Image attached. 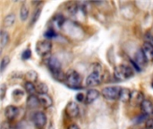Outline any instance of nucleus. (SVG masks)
<instances>
[{"label": "nucleus", "mask_w": 153, "mask_h": 129, "mask_svg": "<svg viewBox=\"0 0 153 129\" xmlns=\"http://www.w3.org/2000/svg\"><path fill=\"white\" fill-rule=\"evenodd\" d=\"M47 66L49 69V71L51 72V74L53 75V76L55 78H56V80H61L65 78V76L63 75L62 72H61V68H62V65L61 62L59 61V59L56 57H50L48 58L47 60Z\"/></svg>", "instance_id": "obj_1"}, {"label": "nucleus", "mask_w": 153, "mask_h": 129, "mask_svg": "<svg viewBox=\"0 0 153 129\" xmlns=\"http://www.w3.org/2000/svg\"><path fill=\"white\" fill-rule=\"evenodd\" d=\"M134 75V70L130 66L118 65L114 69V76L119 81H125L130 79Z\"/></svg>", "instance_id": "obj_2"}, {"label": "nucleus", "mask_w": 153, "mask_h": 129, "mask_svg": "<svg viewBox=\"0 0 153 129\" xmlns=\"http://www.w3.org/2000/svg\"><path fill=\"white\" fill-rule=\"evenodd\" d=\"M82 76L81 75L76 72V71H70L66 75L65 79V84L66 86L73 88V89H77L81 86L82 84Z\"/></svg>", "instance_id": "obj_3"}, {"label": "nucleus", "mask_w": 153, "mask_h": 129, "mask_svg": "<svg viewBox=\"0 0 153 129\" xmlns=\"http://www.w3.org/2000/svg\"><path fill=\"white\" fill-rule=\"evenodd\" d=\"M120 91H121V87L119 86H109V87H106L102 89L101 95L106 100L115 101V100H118Z\"/></svg>", "instance_id": "obj_4"}, {"label": "nucleus", "mask_w": 153, "mask_h": 129, "mask_svg": "<svg viewBox=\"0 0 153 129\" xmlns=\"http://www.w3.org/2000/svg\"><path fill=\"white\" fill-rule=\"evenodd\" d=\"M36 51L39 57L48 56L52 49V43L48 40H40L36 44Z\"/></svg>", "instance_id": "obj_5"}, {"label": "nucleus", "mask_w": 153, "mask_h": 129, "mask_svg": "<svg viewBox=\"0 0 153 129\" xmlns=\"http://www.w3.org/2000/svg\"><path fill=\"white\" fill-rule=\"evenodd\" d=\"M101 79H102V77H101V75H100V71L94 70L86 78V85L89 86V87L97 86L101 83Z\"/></svg>", "instance_id": "obj_6"}, {"label": "nucleus", "mask_w": 153, "mask_h": 129, "mask_svg": "<svg viewBox=\"0 0 153 129\" xmlns=\"http://www.w3.org/2000/svg\"><path fill=\"white\" fill-rule=\"evenodd\" d=\"M65 115L70 119L77 118L80 113V109H79L78 104L74 101H69L65 107Z\"/></svg>", "instance_id": "obj_7"}, {"label": "nucleus", "mask_w": 153, "mask_h": 129, "mask_svg": "<svg viewBox=\"0 0 153 129\" xmlns=\"http://www.w3.org/2000/svg\"><path fill=\"white\" fill-rule=\"evenodd\" d=\"M32 122L34 126L39 129H42L47 124V116L42 111L36 112L32 117Z\"/></svg>", "instance_id": "obj_8"}, {"label": "nucleus", "mask_w": 153, "mask_h": 129, "mask_svg": "<svg viewBox=\"0 0 153 129\" xmlns=\"http://www.w3.org/2000/svg\"><path fill=\"white\" fill-rule=\"evenodd\" d=\"M100 92L98 90L93 89V88H92V89H90V90H88L87 92H86L84 102H85L87 105L91 104V103H93V102L100 97Z\"/></svg>", "instance_id": "obj_9"}, {"label": "nucleus", "mask_w": 153, "mask_h": 129, "mask_svg": "<svg viewBox=\"0 0 153 129\" xmlns=\"http://www.w3.org/2000/svg\"><path fill=\"white\" fill-rule=\"evenodd\" d=\"M142 51L143 53V55L145 56L146 59L148 62H152L153 61V47L152 45L149 42L146 41L143 43V45L142 46Z\"/></svg>", "instance_id": "obj_10"}, {"label": "nucleus", "mask_w": 153, "mask_h": 129, "mask_svg": "<svg viewBox=\"0 0 153 129\" xmlns=\"http://www.w3.org/2000/svg\"><path fill=\"white\" fill-rule=\"evenodd\" d=\"M18 115H19V109L16 106L10 105L7 106L4 110V116L9 121L13 120Z\"/></svg>", "instance_id": "obj_11"}, {"label": "nucleus", "mask_w": 153, "mask_h": 129, "mask_svg": "<svg viewBox=\"0 0 153 129\" xmlns=\"http://www.w3.org/2000/svg\"><path fill=\"white\" fill-rule=\"evenodd\" d=\"M140 108L143 114H145L148 117L153 115V103L150 100H144L140 105Z\"/></svg>", "instance_id": "obj_12"}, {"label": "nucleus", "mask_w": 153, "mask_h": 129, "mask_svg": "<svg viewBox=\"0 0 153 129\" xmlns=\"http://www.w3.org/2000/svg\"><path fill=\"white\" fill-rule=\"evenodd\" d=\"M143 101H144V95L143 92H141L139 91L132 92V97H131L130 102L133 105H141Z\"/></svg>", "instance_id": "obj_13"}, {"label": "nucleus", "mask_w": 153, "mask_h": 129, "mask_svg": "<svg viewBox=\"0 0 153 129\" xmlns=\"http://www.w3.org/2000/svg\"><path fill=\"white\" fill-rule=\"evenodd\" d=\"M40 106H42L45 109H48L53 105L52 98L48 94H39L38 95Z\"/></svg>", "instance_id": "obj_14"}, {"label": "nucleus", "mask_w": 153, "mask_h": 129, "mask_svg": "<svg viewBox=\"0 0 153 129\" xmlns=\"http://www.w3.org/2000/svg\"><path fill=\"white\" fill-rule=\"evenodd\" d=\"M134 61L141 68H142L143 66H144L148 63V61H147L145 56L143 55L142 49H139V50L135 53V55H134Z\"/></svg>", "instance_id": "obj_15"}, {"label": "nucleus", "mask_w": 153, "mask_h": 129, "mask_svg": "<svg viewBox=\"0 0 153 129\" xmlns=\"http://www.w3.org/2000/svg\"><path fill=\"white\" fill-rule=\"evenodd\" d=\"M131 97H132V92L129 89H127V88H121L119 98H118V100L120 101H122L124 103L130 102Z\"/></svg>", "instance_id": "obj_16"}, {"label": "nucleus", "mask_w": 153, "mask_h": 129, "mask_svg": "<svg viewBox=\"0 0 153 129\" xmlns=\"http://www.w3.org/2000/svg\"><path fill=\"white\" fill-rule=\"evenodd\" d=\"M26 104H27V107L29 109H36V108H38L40 105L39 97L35 96V95H29V97L27 98Z\"/></svg>", "instance_id": "obj_17"}, {"label": "nucleus", "mask_w": 153, "mask_h": 129, "mask_svg": "<svg viewBox=\"0 0 153 129\" xmlns=\"http://www.w3.org/2000/svg\"><path fill=\"white\" fill-rule=\"evenodd\" d=\"M14 22H15V14H13V13L7 14L3 20V25L4 28L12 27L14 24Z\"/></svg>", "instance_id": "obj_18"}, {"label": "nucleus", "mask_w": 153, "mask_h": 129, "mask_svg": "<svg viewBox=\"0 0 153 129\" xmlns=\"http://www.w3.org/2000/svg\"><path fill=\"white\" fill-rule=\"evenodd\" d=\"M9 43V34L7 31L2 30L0 32V48L3 49Z\"/></svg>", "instance_id": "obj_19"}, {"label": "nucleus", "mask_w": 153, "mask_h": 129, "mask_svg": "<svg viewBox=\"0 0 153 129\" xmlns=\"http://www.w3.org/2000/svg\"><path fill=\"white\" fill-rule=\"evenodd\" d=\"M29 12L30 11H29V8H28L27 4H23L22 5L21 9H20V18H21V20L22 22H24V21L27 20V18L29 16Z\"/></svg>", "instance_id": "obj_20"}, {"label": "nucleus", "mask_w": 153, "mask_h": 129, "mask_svg": "<svg viewBox=\"0 0 153 129\" xmlns=\"http://www.w3.org/2000/svg\"><path fill=\"white\" fill-rule=\"evenodd\" d=\"M25 79L27 80V82H30V83H35L38 79V74L37 72L33 71V70H30L29 72H27L25 74Z\"/></svg>", "instance_id": "obj_21"}, {"label": "nucleus", "mask_w": 153, "mask_h": 129, "mask_svg": "<svg viewBox=\"0 0 153 129\" xmlns=\"http://www.w3.org/2000/svg\"><path fill=\"white\" fill-rule=\"evenodd\" d=\"M24 89H25L26 92L29 93L30 95H34V93L37 92L35 84L30 82H26L24 84Z\"/></svg>", "instance_id": "obj_22"}, {"label": "nucleus", "mask_w": 153, "mask_h": 129, "mask_svg": "<svg viewBox=\"0 0 153 129\" xmlns=\"http://www.w3.org/2000/svg\"><path fill=\"white\" fill-rule=\"evenodd\" d=\"M36 90L39 92V94H48V85L45 83H39L36 85Z\"/></svg>", "instance_id": "obj_23"}, {"label": "nucleus", "mask_w": 153, "mask_h": 129, "mask_svg": "<svg viewBox=\"0 0 153 129\" xmlns=\"http://www.w3.org/2000/svg\"><path fill=\"white\" fill-rule=\"evenodd\" d=\"M64 22H65L64 16L61 15V14H57V15H56V16L53 18V22H54V23L56 24V26H57L58 28H60V27L63 25Z\"/></svg>", "instance_id": "obj_24"}, {"label": "nucleus", "mask_w": 153, "mask_h": 129, "mask_svg": "<svg viewBox=\"0 0 153 129\" xmlns=\"http://www.w3.org/2000/svg\"><path fill=\"white\" fill-rule=\"evenodd\" d=\"M10 64V57H4L1 60V65H0V71L1 73H3L5 68L8 66V65Z\"/></svg>", "instance_id": "obj_25"}, {"label": "nucleus", "mask_w": 153, "mask_h": 129, "mask_svg": "<svg viewBox=\"0 0 153 129\" xmlns=\"http://www.w3.org/2000/svg\"><path fill=\"white\" fill-rule=\"evenodd\" d=\"M40 13H41V9L40 8H37L32 15V18H31V22H30V25H33L34 23L37 22V21L39 20V16H40Z\"/></svg>", "instance_id": "obj_26"}, {"label": "nucleus", "mask_w": 153, "mask_h": 129, "mask_svg": "<svg viewBox=\"0 0 153 129\" xmlns=\"http://www.w3.org/2000/svg\"><path fill=\"white\" fill-rule=\"evenodd\" d=\"M44 36H45L47 39H53V38L56 37V32L55 31L54 29H48V30L44 33Z\"/></svg>", "instance_id": "obj_27"}, {"label": "nucleus", "mask_w": 153, "mask_h": 129, "mask_svg": "<svg viewBox=\"0 0 153 129\" xmlns=\"http://www.w3.org/2000/svg\"><path fill=\"white\" fill-rule=\"evenodd\" d=\"M148 120V116L147 115H145V114H142V115H140V116H138L135 119H134V123L135 124H141V123H143V121H147Z\"/></svg>", "instance_id": "obj_28"}, {"label": "nucleus", "mask_w": 153, "mask_h": 129, "mask_svg": "<svg viewBox=\"0 0 153 129\" xmlns=\"http://www.w3.org/2000/svg\"><path fill=\"white\" fill-rule=\"evenodd\" d=\"M6 91H7V87L4 84H1V87H0V99L3 101L4 99V96H5V93H6Z\"/></svg>", "instance_id": "obj_29"}, {"label": "nucleus", "mask_w": 153, "mask_h": 129, "mask_svg": "<svg viewBox=\"0 0 153 129\" xmlns=\"http://www.w3.org/2000/svg\"><path fill=\"white\" fill-rule=\"evenodd\" d=\"M30 57H31V51H30V48L25 49V50L22 52V58L23 60H27V59L30 58Z\"/></svg>", "instance_id": "obj_30"}, {"label": "nucleus", "mask_w": 153, "mask_h": 129, "mask_svg": "<svg viewBox=\"0 0 153 129\" xmlns=\"http://www.w3.org/2000/svg\"><path fill=\"white\" fill-rule=\"evenodd\" d=\"M145 128L153 129V118L148 119V120L145 122Z\"/></svg>", "instance_id": "obj_31"}, {"label": "nucleus", "mask_w": 153, "mask_h": 129, "mask_svg": "<svg viewBox=\"0 0 153 129\" xmlns=\"http://www.w3.org/2000/svg\"><path fill=\"white\" fill-rule=\"evenodd\" d=\"M68 11H69V13H70L71 14H74V13H76V11H77V6H76V4H72L68 7Z\"/></svg>", "instance_id": "obj_32"}, {"label": "nucleus", "mask_w": 153, "mask_h": 129, "mask_svg": "<svg viewBox=\"0 0 153 129\" xmlns=\"http://www.w3.org/2000/svg\"><path fill=\"white\" fill-rule=\"evenodd\" d=\"M75 98H76V100H77L79 102H82V101H85V96H84L82 93H77L76 96H75Z\"/></svg>", "instance_id": "obj_33"}, {"label": "nucleus", "mask_w": 153, "mask_h": 129, "mask_svg": "<svg viewBox=\"0 0 153 129\" xmlns=\"http://www.w3.org/2000/svg\"><path fill=\"white\" fill-rule=\"evenodd\" d=\"M1 129H12V128H11V125L9 122L4 121L1 124Z\"/></svg>", "instance_id": "obj_34"}, {"label": "nucleus", "mask_w": 153, "mask_h": 129, "mask_svg": "<svg viewBox=\"0 0 153 129\" xmlns=\"http://www.w3.org/2000/svg\"><path fill=\"white\" fill-rule=\"evenodd\" d=\"M67 129H80V128L76 124H72L67 128Z\"/></svg>", "instance_id": "obj_35"}, {"label": "nucleus", "mask_w": 153, "mask_h": 129, "mask_svg": "<svg viewBox=\"0 0 153 129\" xmlns=\"http://www.w3.org/2000/svg\"><path fill=\"white\" fill-rule=\"evenodd\" d=\"M32 4L37 5V4H41V2H32Z\"/></svg>", "instance_id": "obj_36"}, {"label": "nucleus", "mask_w": 153, "mask_h": 129, "mask_svg": "<svg viewBox=\"0 0 153 129\" xmlns=\"http://www.w3.org/2000/svg\"><path fill=\"white\" fill-rule=\"evenodd\" d=\"M149 42H150V43H151V44L152 45V47H153V36L152 37V39H151V40H150Z\"/></svg>", "instance_id": "obj_37"}, {"label": "nucleus", "mask_w": 153, "mask_h": 129, "mask_svg": "<svg viewBox=\"0 0 153 129\" xmlns=\"http://www.w3.org/2000/svg\"><path fill=\"white\" fill-rule=\"evenodd\" d=\"M152 87H153V82H152Z\"/></svg>", "instance_id": "obj_38"}]
</instances>
